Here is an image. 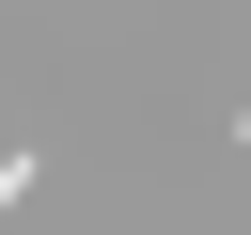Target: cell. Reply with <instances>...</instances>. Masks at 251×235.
I'll return each mask as SVG.
<instances>
[{
  "label": "cell",
  "instance_id": "obj_1",
  "mask_svg": "<svg viewBox=\"0 0 251 235\" xmlns=\"http://www.w3.org/2000/svg\"><path fill=\"white\" fill-rule=\"evenodd\" d=\"M31 172H47V157H31V141H16V157H0V219H16V204H31Z\"/></svg>",
  "mask_w": 251,
  "mask_h": 235
}]
</instances>
